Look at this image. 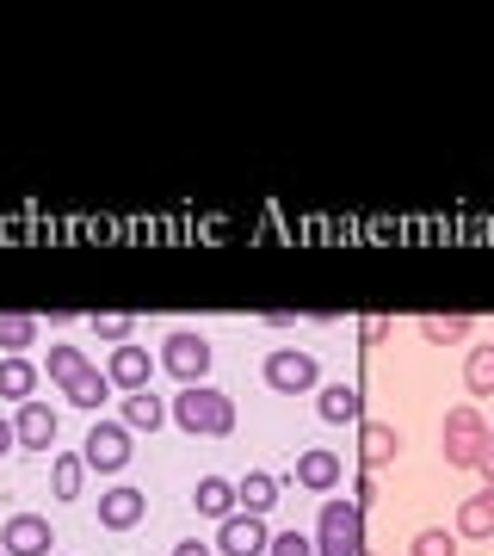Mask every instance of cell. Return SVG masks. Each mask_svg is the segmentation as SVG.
I'll list each match as a JSON object with an SVG mask.
<instances>
[{
	"label": "cell",
	"mask_w": 494,
	"mask_h": 556,
	"mask_svg": "<svg viewBox=\"0 0 494 556\" xmlns=\"http://www.w3.org/2000/svg\"><path fill=\"white\" fill-rule=\"evenodd\" d=\"M161 420H167V402H161L155 390H130V396H124V408H118L124 433H155Z\"/></svg>",
	"instance_id": "cell-12"
},
{
	"label": "cell",
	"mask_w": 494,
	"mask_h": 556,
	"mask_svg": "<svg viewBox=\"0 0 494 556\" xmlns=\"http://www.w3.org/2000/svg\"><path fill=\"white\" fill-rule=\"evenodd\" d=\"M13 445H20V439H13V420H0V457L13 452Z\"/></svg>",
	"instance_id": "cell-32"
},
{
	"label": "cell",
	"mask_w": 494,
	"mask_h": 556,
	"mask_svg": "<svg viewBox=\"0 0 494 556\" xmlns=\"http://www.w3.org/2000/svg\"><path fill=\"white\" fill-rule=\"evenodd\" d=\"M130 328H137L130 316H93V334L112 340V346H124V340H130Z\"/></svg>",
	"instance_id": "cell-28"
},
{
	"label": "cell",
	"mask_w": 494,
	"mask_h": 556,
	"mask_svg": "<svg viewBox=\"0 0 494 556\" xmlns=\"http://www.w3.org/2000/svg\"><path fill=\"white\" fill-rule=\"evenodd\" d=\"M174 556H217V551H211V544H198V538H186V544H179Z\"/></svg>",
	"instance_id": "cell-30"
},
{
	"label": "cell",
	"mask_w": 494,
	"mask_h": 556,
	"mask_svg": "<svg viewBox=\"0 0 494 556\" xmlns=\"http://www.w3.org/2000/svg\"><path fill=\"white\" fill-rule=\"evenodd\" d=\"M316 408H321L328 427H346V420H358V390H353V383H321Z\"/></svg>",
	"instance_id": "cell-16"
},
{
	"label": "cell",
	"mask_w": 494,
	"mask_h": 556,
	"mask_svg": "<svg viewBox=\"0 0 494 556\" xmlns=\"http://www.w3.org/2000/svg\"><path fill=\"white\" fill-rule=\"evenodd\" d=\"M0 551H7V556H50V551H56L50 519H43V514H13V519H7V532H0Z\"/></svg>",
	"instance_id": "cell-7"
},
{
	"label": "cell",
	"mask_w": 494,
	"mask_h": 556,
	"mask_svg": "<svg viewBox=\"0 0 494 556\" xmlns=\"http://www.w3.org/2000/svg\"><path fill=\"white\" fill-rule=\"evenodd\" d=\"M266 556H316V544L303 532H273V544H266Z\"/></svg>",
	"instance_id": "cell-27"
},
{
	"label": "cell",
	"mask_w": 494,
	"mask_h": 556,
	"mask_svg": "<svg viewBox=\"0 0 494 556\" xmlns=\"http://www.w3.org/2000/svg\"><path fill=\"white\" fill-rule=\"evenodd\" d=\"M31 390H38V365L31 358H0V396L31 402Z\"/></svg>",
	"instance_id": "cell-18"
},
{
	"label": "cell",
	"mask_w": 494,
	"mask_h": 556,
	"mask_svg": "<svg viewBox=\"0 0 494 556\" xmlns=\"http://www.w3.org/2000/svg\"><path fill=\"white\" fill-rule=\"evenodd\" d=\"M457 538H494V482H482V489L457 507Z\"/></svg>",
	"instance_id": "cell-14"
},
{
	"label": "cell",
	"mask_w": 494,
	"mask_h": 556,
	"mask_svg": "<svg viewBox=\"0 0 494 556\" xmlns=\"http://www.w3.org/2000/svg\"><path fill=\"white\" fill-rule=\"evenodd\" d=\"M445 439H489L482 408H452V415H445Z\"/></svg>",
	"instance_id": "cell-26"
},
{
	"label": "cell",
	"mask_w": 494,
	"mask_h": 556,
	"mask_svg": "<svg viewBox=\"0 0 494 556\" xmlns=\"http://www.w3.org/2000/svg\"><path fill=\"white\" fill-rule=\"evenodd\" d=\"M68 402H75V408H105V402H112V378H105L99 365H87V371L68 383Z\"/></svg>",
	"instance_id": "cell-19"
},
{
	"label": "cell",
	"mask_w": 494,
	"mask_h": 556,
	"mask_svg": "<svg viewBox=\"0 0 494 556\" xmlns=\"http://www.w3.org/2000/svg\"><path fill=\"white\" fill-rule=\"evenodd\" d=\"M167 420H179L192 439H223L236 433V402L211 383H179V396L167 402Z\"/></svg>",
	"instance_id": "cell-1"
},
{
	"label": "cell",
	"mask_w": 494,
	"mask_h": 556,
	"mask_svg": "<svg viewBox=\"0 0 494 556\" xmlns=\"http://www.w3.org/2000/svg\"><path fill=\"white\" fill-rule=\"evenodd\" d=\"M87 365H93V358L80 353V346H50V378H56L62 390H68V383H75Z\"/></svg>",
	"instance_id": "cell-23"
},
{
	"label": "cell",
	"mask_w": 494,
	"mask_h": 556,
	"mask_svg": "<svg viewBox=\"0 0 494 556\" xmlns=\"http://www.w3.org/2000/svg\"><path fill=\"white\" fill-rule=\"evenodd\" d=\"M142 507H149V495L130 489V482H118V489L99 495V526H105V532H130V526L142 519Z\"/></svg>",
	"instance_id": "cell-9"
},
{
	"label": "cell",
	"mask_w": 494,
	"mask_h": 556,
	"mask_svg": "<svg viewBox=\"0 0 494 556\" xmlns=\"http://www.w3.org/2000/svg\"><path fill=\"white\" fill-rule=\"evenodd\" d=\"M50 556H56V551H50Z\"/></svg>",
	"instance_id": "cell-34"
},
{
	"label": "cell",
	"mask_w": 494,
	"mask_h": 556,
	"mask_svg": "<svg viewBox=\"0 0 494 556\" xmlns=\"http://www.w3.org/2000/svg\"><path fill=\"white\" fill-rule=\"evenodd\" d=\"M161 365L179 383H204V371H211V340L192 334V328H174V334L161 340Z\"/></svg>",
	"instance_id": "cell-3"
},
{
	"label": "cell",
	"mask_w": 494,
	"mask_h": 556,
	"mask_svg": "<svg viewBox=\"0 0 494 556\" xmlns=\"http://www.w3.org/2000/svg\"><path fill=\"white\" fill-rule=\"evenodd\" d=\"M266 544H273V532H266L259 514H229L217 526V551L223 556H266Z\"/></svg>",
	"instance_id": "cell-6"
},
{
	"label": "cell",
	"mask_w": 494,
	"mask_h": 556,
	"mask_svg": "<svg viewBox=\"0 0 494 556\" xmlns=\"http://www.w3.org/2000/svg\"><path fill=\"white\" fill-rule=\"evenodd\" d=\"M56 408H43V402H20V415H13V439H20L25 452H50L56 445Z\"/></svg>",
	"instance_id": "cell-8"
},
{
	"label": "cell",
	"mask_w": 494,
	"mask_h": 556,
	"mask_svg": "<svg viewBox=\"0 0 494 556\" xmlns=\"http://www.w3.org/2000/svg\"><path fill=\"white\" fill-rule=\"evenodd\" d=\"M38 340V316H0V353H25Z\"/></svg>",
	"instance_id": "cell-22"
},
{
	"label": "cell",
	"mask_w": 494,
	"mask_h": 556,
	"mask_svg": "<svg viewBox=\"0 0 494 556\" xmlns=\"http://www.w3.org/2000/svg\"><path fill=\"white\" fill-rule=\"evenodd\" d=\"M80 464L118 477L124 464H130V433H124L118 420H93V433H87V445H80Z\"/></svg>",
	"instance_id": "cell-5"
},
{
	"label": "cell",
	"mask_w": 494,
	"mask_h": 556,
	"mask_svg": "<svg viewBox=\"0 0 494 556\" xmlns=\"http://www.w3.org/2000/svg\"><path fill=\"white\" fill-rule=\"evenodd\" d=\"M316 556H365V507L358 501H328L321 507Z\"/></svg>",
	"instance_id": "cell-2"
},
{
	"label": "cell",
	"mask_w": 494,
	"mask_h": 556,
	"mask_svg": "<svg viewBox=\"0 0 494 556\" xmlns=\"http://www.w3.org/2000/svg\"><path fill=\"white\" fill-rule=\"evenodd\" d=\"M482 477L494 482V427H489V445H482Z\"/></svg>",
	"instance_id": "cell-31"
},
{
	"label": "cell",
	"mask_w": 494,
	"mask_h": 556,
	"mask_svg": "<svg viewBox=\"0 0 494 556\" xmlns=\"http://www.w3.org/2000/svg\"><path fill=\"white\" fill-rule=\"evenodd\" d=\"M408 556H457V532H445V526H427V532H415Z\"/></svg>",
	"instance_id": "cell-25"
},
{
	"label": "cell",
	"mask_w": 494,
	"mask_h": 556,
	"mask_svg": "<svg viewBox=\"0 0 494 556\" xmlns=\"http://www.w3.org/2000/svg\"><path fill=\"white\" fill-rule=\"evenodd\" d=\"M0 556H7V551H0Z\"/></svg>",
	"instance_id": "cell-33"
},
{
	"label": "cell",
	"mask_w": 494,
	"mask_h": 556,
	"mask_svg": "<svg viewBox=\"0 0 494 556\" xmlns=\"http://www.w3.org/2000/svg\"><path fill=\"white\" fill-rule=\"evenodd\" d=\"M420 334L433 340V346H457V340L470 334V316H427L420 321Z\"/></svg>",
	"instance_id": "cell-24"
},
{
	"label": "cell",
	"mask_w": 494,
	"mask_h": 556,
	"mask_svg": "<svg viewBox=\"0 0 494 556\" xmlns=\"http://www.w3.org/2000/svg\"><path fill=\"white\" fill-rule=\"evenodd\" d=\"M192 507L223 526L229 514H241V507H236V482H229V477H204V482H198V495H192Z\"/></svg>",
	"instance_id": "cell-15"
},
{
	"label": "cell",
	"mask_w": 494,
	"mask_h": 556,
	"mask_svg": "<svg viewBox=\"0 0 494 556\" xmlns=\"http://www.w3.org/2000/svg\"><path fill=\"white\" fill-rule=\"evenodd\" d=\"M291 477H296V489H316V495H328V489L346 477V457H340V452H303Z\"/></svg>",
	"instance_id": "cell-11"
},
{
	"label": "cell",
	"mask_w": 494,
	"mask_h": 556,
	"mask_svg": "<svg viewBox=\"0 0 494 556\" xmlns=\"http://www.w3.org/2000/svg\"><path fill=\"white\" fill-rule=\"evenodd\" d=\"M278 501V477H266V470H248V477L236 482V507L241 514H266Z\"/></svg>",
	"instance_id": "cell-17"
},
{
	"label": "cell",
	"mask_w": 494,
	"mask_h": 556,
	"mask_svg": "<svg viewBox=\"0 0 494 556\" xmlns=\"http://www.w3.org/2000/svg\"><path fill=\"white\" fill-rule=\"evenodd\" d=\"M358 334H365V346H377V340L390 334V321H383V316H371V321H358Z\"/></svg>",
	"instance_id": "cell-29"
},
{
	"label": "cell",
	"mask_w": 494,
	"mask_h": 556,
	"mask_svg": "<svg viewBox=\"0 0 494 556\" xmlns=\"http://www.w3.org/2000/svg\"><path fill=\"white\" fill-rule=\"evenodd\" d=\"M464 383H470V396H494V340H482L464 358Z\"/></svg>",
	"instance_id": "cell-20"
},
{
	"label": "cell",
	"mask_w": 494,
	"mask_h": 556,
	"mask_svg": "<svg viewBox=\"0 0 494 556\" xmlns=\"http://www.w3.org/2000/svg\"><path fill=\"white\" fill-rule=\"evenodd\" d=\"M395 457H402V433L383 427V420H365V427H358V464H365V470H390Z\"/></svg>",
	"instance_id": "cell-10"
},
{
	"label": "cell",
	"mask_w": 494,
	"mask_h": 556,
	"mask_svg": "<svg viewBox=\"0 0 494 556\" xmlns=\"http://www.w3.org/2000/svg\"><path fill=\"white\" fill-rule=\"evenodd\" d=\"M266 383L278 396H303V390L321 383V365L309 353H296V346H278V353H266Z\"/></svg>",
	"instance_id": "cell-4"
},
{
	"label": "cell",
	"mask_w": 494,
	"mask_h": 556,
	"mask_svg": "<svg viewBox=\"0 0 494 556\" xmlns=\"http://www.w3.org/2000/svg\"><path fill=\"white\" fill-rule=\"evenodd\" d=\"M149 371H155V358L124 340L118 353H112V371H105V378H112V390H149Z\"/></svg>",
	"instance_id": "cell-13"
},
{
	"label": "cell",
	"mask_w": 494,
	"mask_h": 556,
	"mask_svg": "<svg viewBox=\"0 0 494 556\" xmlns=\"http://www.w3.org/2000/svg\"><path fill=\"white\" fill-rule=\"evenodd\" d=\"M50 489H56V501H75L87 489V464L80 457H50Z\"/></svg>",
	"instance_id": "cell-21"
}]
</instances>
